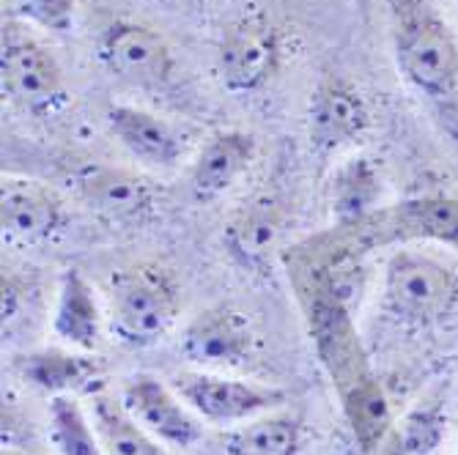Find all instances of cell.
Here are the masks:
<instances>
[{
	"mask_svg": "<svg viewBox=\"0 0 458 455\" xmlns=\"http://www.w3.org/2000/svg\"><path fill=\"white\" fill-rule=\"evenodd\" d=\"M387 36L398 74L431 107H458V38L434 0H385Z\"/></svg>",
	"mask_w": 458,
	"mask_h": 455,
	"instance_id": "6da1fadb",
	"label": "cell"
},
{
	"mask_svg": "<svg viewBox=\"0 0 458 455\" xmlns=\"http://www.w3.org/2000/svg\"><path fill=\"white\" fill-rule=\"evenodd\" d=\"M107 324L118 343L148 349L171 333L182 313V285L154 261L121 266L107 280Z\"/></svg>",
	"mask_w": 458,
	"mask_h": 455,
	"instance_id": "7a4b0ae2",
	"label": "cell"
},
{
	"mask_svg": "<svg viewBox=\"0 0 458 455\" xmlns=\"http://www.w3.org/2000/svg\"><path fill=\"white\" fill-rule=\"evenodd\" d=\"M382 305L403 326L445 321L458 308V266L423 247H398L385 264Z\"/></svg>",
	"mask_w": 458,
	"mask_h": 455,
	"instance_id": "3957f363",
	"label": "cell"
},
{
	"mask_svg": "<svg viewBox=\"0 0 458 455\" xmlns=\"http://www.w3.org/2000/svg\"><path fill=\"white\" fill-rule=\"evenodd\" d=\"M0 88L14 107L33 118H53L69 105L66 77L55 53L14 17H4Z\"/></svg>",
	"mask_w": 458,
	"mask_h": 455,
	"instance_id": "277c9868",
	"label": "cell"
},
{
	"mask_svg": "<svg viewBox=\"0 0 458 455\" xmlns=\"http://www.w3.org/2000/svg\"><path fill=\"white\" fill-rule=\"evenodd\" d=\"M215 61L220 82L233 97L261 94L285 63V36L267 12L250 6L223 28Z\"/></svg>",
	"mask_w": 458,
	"mask_h": 455,
	"instance_id": "5b68a950",
	"label": "cell"
},
{
	"mask_svg": "<svg viewBox=\"0 0 458 455\" xmlns=\"http://www.w3.org/2000/svg\"><path fill=\"white\" fill-rule=\"evenodd\" d=\"M94 53L107 74L143 91L171 86L179 69L176 53L165 33L135 20L107 22L97 36Z\"/></svg>",
	"mask_w": 458,
	"mask_h": 455,
	"instance_id": "8992f818",
	"label": "cell"
},
{
	"mask_svg": "<svg viewBox=\"0 0 458 455\" xmlns=\"http://www.w3.org/2000/svg\"><path fill=\"white\" fill-rule=\"evenodd\" d=\"M171 384L206 426L220 431L236 428L247 420L267 415V411H277L288 400V392L280 387L198 367L182 370Z\"/></svg>",
	"mask_w": 458,
	"mask_h": 455,
	"instance_id": "52a82bcc",
	"label": "cell"
},
{
	"mask_svg": "<svg viewBox=\"0 0 458 455\" xmlns=\"http://www.w3.org/2000/svg\"><path fill=\"white\" fill-rule=\"evenodd\" d=\"M259 338L250 318L233 305L200 310L179 338V354L198 370L233 374L256 362Z\"/></svg>",
	"mask_w": 458,
	"mask_h": 455,
	"instance_id": "ba28073f",
	"label": "cell"
},
{
	"mask_svg": "<svg viewBox=\"0 0 458 455\" xmlns=\"http://www.w3.org/2000/svg\"><path fill=\"white\" fill-rule=\"evenodd\" d=\"M77 198L113 228H143L157 220V187L127 168L89 162L74 173Z\"/></svg>",
	"mask_w": 458,
	"mask_h": 455,
	"instance_id": "9c48e42d",
	"label": "cell"
},
{
	"mask_svg": "<svg viewBox=\"0 0 458 455\" xmlns=\"http://www.w3.org/2000/svg\"><path fill=\"white\" fill-rule=\"evenodd\" d=\"M370 130V105L365 94L341 72H327L310 94L308 138L313 151L338 154Z\"/></svg>",
	"mask_w": 458,
	"mask_h": 455,
	"instance_id": "30bf717a",
	"label": "cell"
},
{
	"mask_svg": "<svg viewBox=\"0 0 458 455\" xmlns=\"http://www.w3.org/2000/svg\"><path fill=\"white\" fill-rule=\"evenodd\" d=\"M362 247L390 241H439L458 250V198L426 195L379 209L354 228Z\"/></svg>",
	"mask_w": 458,
	"mask_h": 455,
	"instance_id": "8fae6325",
	"label": "cell"
},
{
	"mask_svg": "<svg viewBox=\"0 0 458 455\" xmlns=\"http://www.w3.org/2000/svg\"><path fill=\"white\" fill-rule=\"evenodd\" d=\"M66 200L45 181L4 176L0 187V225L4 241L14 247H45L66 228Z\"/></svg>",
	"mask_w": 458,
	"mask_h": 455,
	"instance_id": "7c38bea8",
	"label": "cell"
},
{
	"mask_svg": "<svg viewBox=\"0 0 458 455\" xmlns=\"http://www.w3.org/2000/svg\"><path fill=\"white\" fill-rule=\"evenodd\" d=\"M118 398L130 415L162 444L190 450L203 436V420L184 403L176 387L151 374H135L127 379Z\"/></svg>",
	"mask_w": 458,
	"mask_h": 455,
	"instance_id": "4fadbf2b",
	"label": "cell"
},
{
	"mask_svg": "<svg viewBox=\"0 0 458 455\" xmlns=\"http://www.w3.org/2000/svg\"><path fill=\"white\" fill-rule=\"evenodd\" d=\"M105 123L127 154L151 171L179 168V162L190 151L187 132L179 123L138 105H110Z\"/></svg>",
	"mask_w": 458,
	"mask_h": 455,
	"instance_id": "5bb4252c",
	"label": "cell"
},
{
	"mask_svg": "<svg viewBox=\"0 0 458 455\" xmlns=\"http://www.w3.org/2000/svg\"><path fill=\"white\" fill-rule=\"evenodd\" d=\"M259 156V140L244 130H220L209 135L190 164V190L195 200L223 198Z\"/></svg>",
	"mask_w": 458,
	"mask_h": 455,
	"instance_id": "9a60e30c",
	"label": "cell"
},
{
	"mask_svg": "<svg viewBox=\"0 0 458 455\" xmlns=\"http://www.w3.org/2000/svg\"><path fill=\"white\" fill-rule=\"evenodd\" d=\"M17 370L30 387L47 392L50 398L97 392V384L105 376V365L94 351H77L69 346L28 351L17 359Z\"/></svg>",
	"mask_w": 458,
	"mask_h": 455,
	"instance_id": "2e32d148",
	"label": "cell"
},
{
	"mask_svg": "<svg viewBox=\"0 0 458 455\" xmlns=\"http://www.w3.org/2000/svg\"><path fill=\"white\" fill-rule=\"evenodd\" d=\"M385 192L379 164L365 154H354L335 164L324 184V203L338 228H357L379 212Z\"/></svg>",
	"mask_w": 458,
	"mask_h": 455,
	"instance_id": "e0dca14e",
	"label": "cell"
},
{
	"mask_svg": "<svg viewBox=\"0 0 458 455\" xmlns=\"http://www.w3.org/2000/svg\"><path fill=\"white\" fill-rule=\"evenodd\" d=\"M50 329L61 346L97 351L102 341V308L94 285L80 269H66L58 280Z\"/></svg>",
	"mask_w": 458,
	"mask_h": 455,
	"instance_id": "ac0fdd59",
	"label": "cell"
},
{
	"mask_svg": "<svg viewBox=\"0 0 458 455\" xmlns=\"http://www.w3.org/2000/svg\"><path fill=\"white\" fill-rule=\"evenodd\" d=\"M283 228V215L280 206L272 198H259L239 215L225 228V247L231 258L250 269V272H264L272 261V253L277 250V239Z\"/></svg>",
	"mask_w": 458,
	"mask_h": 455,
	"instance_id": "d6986e66",
	"label": "cell"
},
{
	"mask_svg": "<svg viewBox=\"0 0 458 455\" xmlns=\"http://www.w3.org/2000/svg\"><path fill=\"white\" fill-rule=\"evenodd\" d=\"M338 392H341V403H344V415L352 426V434H354L362 455H377L395 426L393 409H390V400H387L382 384L377 382L373 374H365Z\"/></svg>",
	"mask_w": 458,
	"mask_h": 455,
	"instance_id": "ffe728a7",
	"label": "cell"
},
{
	"mask_svg": "<svg viewBox=\"0 0 458 455\" xmlns=\"http://www.w3.org/2000/svg\"><path fill=\"white\" fill-rule=\"evenodd\" d=\"M225 455H300L302 423L291 411H267L223 434Z\"/></svg>",
	"mask_w": 458,
	"mask_h": 455,
	"instance_id": "44dd1931",
	"label": "cell"
},
{
	"mask_svg": "<svg viewBox=\"0 0 458 455\" xmlns=\"http://www.w3.org/2000/svg\"><path fill=\"white\" fill-rule=\"evenodd\" d=\"M91 420L105 455H162L159 442L130 415L123 400L105 390L91 392Z\"/></svg>",
	"mask_w": 458,
	"mask_h": 455,
	"instance_id": "7402d4cb",
	"label": "cell"
},
{
	"mask_svg": "<svg viewBox=\"0 0 458 455\" xmlns=\"http://www.w3.org/2000/svg\"><path fill=\"white\" fill-rule=\"evenodd\" d=\"M50 442L58 455H105L91 411L82 409L77 395L50 398Z\"/></svg>",
	"mask_w": 458,
	"mask_h": 455,
	"instance_id": "603a6c76",
	"label": "cell"
},
{
	"mask_svg": "<svg viewBox=\"0 0 458 455\" xmlns=\"http://www.w3.org/2000/svg\"><path fill=\"white\" fill-rule=\"evenodd\" d=\"M447 436V415L439 406H418L393 426L382 455H437Z\"/></svg>",
	"mask_w": 458,
	"mask_h": 455,
	"instance_id": "cb8c5ba5",
	"label": "cell"
},
{
	"mask_svg": "<svg viewBox=\"0 0 458 455\" xmlns=\"http://www.w3.org/2000/svg\"><path fill=\"white\" fill-rule=\"evenodd\" d=\"M9 9L14 20L47 33H69L77 20L74 0H9Z\"/></svg>",
	"mask_w": 458,
	"mask_h": 455,
	"instance_id": "d4e9b609",
	"label": "cell"
},
{
	"mask_svg": "<svg viewBox=\"0 0 458 455\" xmlns=\"http://www.w3.org/2000/svg\"><path fill=\"white\" fill-rule=\"evenodd\" d=\"M0 291H4V335L14 333V326L25 318V305H33L36 297V282L25 280L14 269H4V280H0Z\"/></svg>",
	"mask_w": 458,
	"mask_h": 455,
	"instance_id": "484cf974",
	"label": "cell"
},
{
	"mask_svg": "<svg viewBox=\"0 0 458 455\" xmlns=\"http://www.w3.org/2000/svg\"><path fill=\"white\" fill-rule=\"evenodd\" d=\"M455 6H458V0H455Z\"/></svg>",
	"mask_w": 458,
	"mask_h": 455,
	"instance_id": "4316f807",
	"label": "cell"
},
{
	"mask_svg": "<svg viewBox=\"0 0 458 455\" xmlns=\"http://www.w3.org/2000/svg\"><path fill=\"white\" fill-rule=\"evenodd\" d=\"M4 455H6V452H4ZM9 455H12V452H9Z\"/></svg>",
	"mask_w": 458,
	"mask_h": 455,
	"instance_id": "83f0119b",
	"label": "cell"
}]
</instances>
